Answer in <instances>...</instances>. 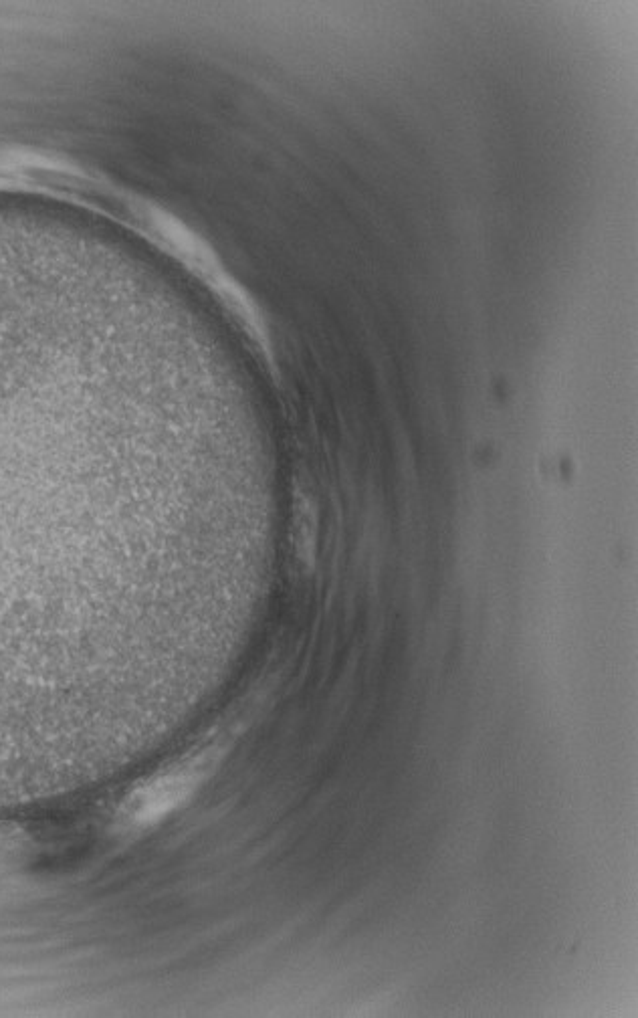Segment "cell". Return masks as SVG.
I'll return each instance as SVG.
<instances>
[{"label":"cell","instance_id":"cell-1","mask_svg":"<svg viewBox=\"0 0 638 1018\" xmlns=\"http://www.w3.org/2000/svg\"><path fill=\"white\" fill-rule=\"evenodd\" d=\"M208 770V762L202 756L196 760L188 758L138 784L122 802V831L140 833L166 819L196 792Z\"/></svg>","mask_w":638,"mask_h":1018}]
</instances>
